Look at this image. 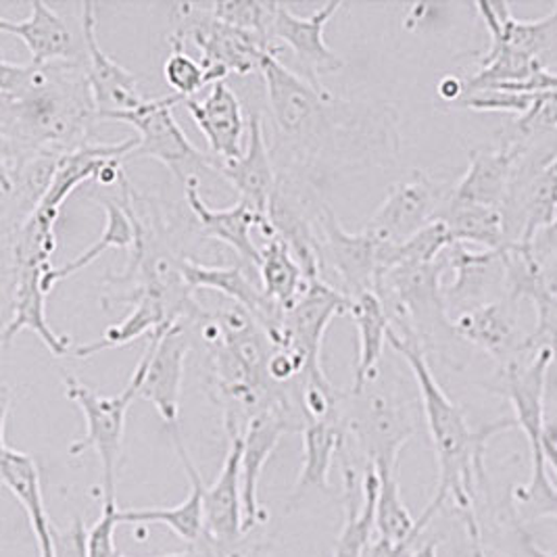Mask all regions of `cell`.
Listing matches in <instances>:
<instances>
[{
	"label": "cell",
	"mask_w": 557,
	"mask_h": 557,
	"mask_svg": "<svg viewBox=\"0 0 557 557\" xmlns=\"http://www.w3.org/2000/svg\"><path fill=\"white\" fill-rule=\"evenodd\" d=\"M259 74L274 127L276 176L324 188L338 172L397 159L399 113L391 104L341 99L284 65L278 52L265 57Z\"/></svg>",
	"instance_id": "1"
},
{
	"label": "cell",
	"mask_w": 557,
	"mask_h": 557,
	"mask_svg": "<svg viewBox=\"0 0 557 557\" xmlns=\"http://www.w3.org/2000/svg\"><path fill=\"white\" fill-rule=\"evenodd\" d=\"M99 120L86 70L77 61L51 65L0 61V163L90 145Z\"/></svg>",
	"instance_id": "2"
},
{
	"label": "cell",
	"mask_w": 557,
	"mask_h": 557,
	"mask_svg": "<svg viewBox=\"0 0 557 557\" xmlns=\"http://www.w3.org/2000/svg\"><path fill=\"white\" fill-rule=\"evenodd\" d=\"M388 345L401 355L413 374L422 401V416L431 432L432 447L438 463V484L432 502L443 507L451 504L468 532L472 557H486L476 518V491L484 482V454L495 434L518 429L513 418H504L474 431L463 411L456 406L432 374L431 361L416 345L388 334Z\"/></svg>",
	"instance_id": "3"
},
{
	"label": "cell",
	"mask_w": 557,
	"mask_h": 557,
	"mask_svg": "<svg viewBox=\"0 0 557 557\" xmlns=\"http://www.w3.org/2000/svg\"><path fill=\"white\" fill-rule=\"evenodd\" d=\"M449 270L445 253L434 263L395 268L382 276L376 295L391 320V332L416 343L431 361L436 354L443 361L456 363L461 343L445 304L443 276Z\"/></svg>",
	"instance_id": "4"
},
{
	"label": "cell",
	"mask_w": 557,
	"mask_h": 557,
	"mask_svg": "<svg viewBox=\"0 0 557 557\" xmlns=\"http://www.w3.org/2000/svg\"><path fill=\"white\" fill-rule=\"evenodd\" d=\"M556 357L543 349L531 359L499 370L497 393H502L513 409V420L524 432L531 445V479L524 486H516L513 502L522 518L541 520L557 518V486L547 472L543 456L545 432V388L549 366Z\"/></svg>",
	"instance_id": "5"
},
{
	"label": "cell",
	"mask_w": 557,
	"mask_h": 557,
	"mask_svg": "<svg viewBox=\"0 0 557 557\" xmlns=\"http://www.w3.org/2000/svg\"><path fill=\"white\" fill-rule=\"evenodd\" d=\"M341 420L366 466L379 472H397L401 451L418 431L416 401L382 368L376 381L345 393Z\"/></svg>",
	"instance_id": "6"
},
{
	"label": "cell",
	"mask_w": 557,
	"mask_h": 557,
	"mask_svg": "<svg viewBox=\"0 0 557 557\" xmlns=\"http://www.w3.org/2000/svg\"><path fill=\"white\" fill-rule=\"evenodd\" d=\"M193 42L201 52L207 84L226 82L230 74L249 76L261 72L268 54L278 52V47L259 34L230 26L213 17L205 2H177L172 4V45Z\"/></svg>",
	"instance_id": "7"
},
{
	"label": "cell",
	"mask_w": 557,
	"mask_h": 557,
	"mask_svg": "<svg viewBox=\"0 0 557 557\" xmlns=\"http://www.w3.org/2000/svg\"><path fill=\"white\" fill-rule=\"evenodd\" d=\"M149 361H151V345H147V351L140 357L124 391L111 397H102L86 384L76 381L74 376L63 374L65 397L82 409L84 422H86V432L82 438H77L76 443H72L70 456H82L88 449L97 451L102 470V506L117 504L115 486H117V466H120L124 432H126L127 409L140 397V388L147 376Z\"/></svg>",
	"instance_id": "8"
},
{
	"label": "cell",
	"mask_w": 557,
	"mask_h": 557,
	"mask_svg": "<svg viewBox=\"0 0 557 557\" xmlns=\"http://www.w3.org/2000/svg\"><path fill=\"white\" fill-rule=\"evenodd\" d=\"M180 102L184 99L177 95L147 99L136 111L109 113L99 122H120L138 132V145L127 154L126 163L134 159H157L186 184L190 177L201 180V174H215V165L213 157L199 151L177 124L174 107Z\"/></svg>",
	"instance_id": "9"
},
{
	"label": "cell",
	"mask_w": 557,
	"mask_h": 557,
	"mask_svg": "<svg viewBox=\"0 0 557 557\" xmlns=\"http://www.w3.org/2000/svg\"><path fill=\"white\" fill-rule=\"evenodd\" d=\"M388 245H384L368 230L349 232L336 220V213L324 207L318 220V251L322 278L330 272L338 290L349 299L363 293L374 290L382 280V253Z\"/></svg>",
	"instance_id": "10"
},
{
	"label": "cell",
	"mask_w": 557,
	"mask_h": 557,
	"mask_svg": "<svg viewBox=\"0 0 557 557\" xmlns=\"http://www.w3.org/2000/svg\"><path fill=\"white\" fill-rule=\"evenodd\" d=\"M52 268V259L47 257L4 261V290L9 301V315L2 330L4 349L22 330H32L54 357L72 355L70 338L57 334L47 320L49 290L45 278Z\"/></svg>",
	"instance_id": "11"
},
{
	"label": "cell",
	"mask_w": 557,
	"mask_h": 557,
	"mask_svg": "<svg viewBox=\"0 0 557 557\" xmlns=\"http://www.w3.org/2000/svg\"><path fill=\"white\" fill-rule=\"evenodd\" d=\"M451 195L454 186L424 172H413L406 182L391 188L363 230L374 234L384 245L397 247L420 230L438 222L451 201Z\"/></svg>",
	"instance_id": "12"
},
{
	"label": "cell",
	"mask_w": 557,
	"mask_h": 557,
	"mask_svg": "<svg viewBox=\"0 0 557 557\" xmlns=\"http://www.w3.org/2000/svg\"><path fill=\"white\" fill-rule=\"evenodd\" d=\"M351 299L326 280L307 284L299 301L284 313L274 347L290 349L305 361L304 376H326L322 368V343L332 320L349 313Z\"/></svg>",
	"instance_id": "13"
},
{
	"label": "cell",
	"mask_w": 557,
	"mask_h": 557,
	"mask_svg": "<svg viewBox=\"0 0 557 557\" xmlns=\"http://www.w3.org/2000/svg\"><path fill=\"white\" fill-rule=\"evenodd\" d=\"M151 361L140 388V397L151 401L174 447L184 445L180 429V395L184 381V363L190 349V332L182 324L163 326L149 336Z\"/></svg>",
	"instance_id": "14"
},
{
	"label": "cell",
	"mask_w": 557,
	"mask_h": 557,
	"mask_svg": "<svg viewBox=\"0 0 557 557\" xmlns=\"http://www.w3.org/2000/svg\"><path fill=\"white\" fill-rule=\"evenodd\" d=\"M445 259L449 270H454L451 284L445 286V304L451 320L507 297L506 251H474L456 243L445 251Z\"/></svg>",
	"instance_id": "15"
},
{
	"label": "cell",
	"mask_w": 557,
	"mask_h": 557,
	"mask_svg": "<svg viewBox=\"0 0 557 557\" xmlns=\"http://www.w3.org/2000/svg\"><path fill=\"white\" fill-rule=\"evenodd\" d=\"M243 434H228V454L222 472L211 486L203 488V539L211 549L234 552V545L245 534V511H243Z\"/></svg>",
	"instance_id": "16"
},
{
	"label": "cell",
	"mask_w": 557,
	"mask_h": 557,
	"mask_svg": "<svg viewBox=\"0 0 557 557\" xmlns=\"http://www.w3.org/2000/svg\"><path fill=\"white\" fill-rule=\"evenodd\" d=\"M341 7L343 2L336 0L320 7L307 17H299L288 9V4L284 2L276 4L270 40L274 45L284 42L290 51L295 52L305 67V77L320 88H322L320 76L336 74L345 67V61L330 49L324 38V27L338 13Z\"/></svg>",
	"instance_id": "17"
},
{
	"label": "cell",
	"mask_w": 557,
	"mask_h": 557,
	"mask_svg": "<svg viewBox=\"0 0 557 557\" xmlns=\"http://www.w3.org/2000/svg\"><path fill=\"white\" fill-rule=\"evenodd\" d=\"M305 418L301 413L274 409L255 416L243 434V463H240V482H243V511H245V532L253 531L263 522L265 513L259 506V481L268 459L278 447L280 438L286 432H304Z\"/></svg>",
	"instance_id": "18"
},
{
	"label": "cell",
	"mask_w": 557,
	"mask_h": 557,
	"mask_svg": "<svg viewBox=\"0 0 557 557\" xmlns=\"http://www.w3.org/2000/svg\"><path fill=\"white\" fill-rule=\"evenodd\" d=\"M518 304L507 295L495 304L457 315L454 329L459 341L491 355L499 363V370L531 359L527 355L529 336H522L518 326Z\"/></svg>",
	"instance_id": "19"
},
{
	"label": "cell",
	"mask_w": 557,
	"mask_h": 557,
	"mask_svg": "<svg viewBox=\"0 0 557 557\" xmlns=\"http://www.w3.org/2000/svg\"><path fill=\"white\" fill-rule=\"evenodd\" d=\"M97 4H82V34L86 47V79L92 90L99 120L109 113H129L145 104V97L138 86V77L102 51L97 36Z\"/></svg>",
	"instance_id": "20"
},
{
	"label": "cell",
	"mask_w": 557,
	"mask_h": 557,
	"mask_svg": "<svg viewBox=\"0 0 557 557\" xmlns=\"http://www.w3.org/2000/svg\"><path fill=\"white\" fill-rule=\"evenodd\" d=\"M188 205L199 222L201 234L207 238H215L224 243L234 253L238 255L240 263L255 268L261 261V247L255 245L251 230L259 228L265 238L274 236L270 218L257 213L253 207L245 201H238L226 209H211L201 197V180L190 177L184 184Z\"/></svg>",
	"instance_id": "21"
},
{
	"label": "cell",
	"mask_w": 557,
	"mask_h": 557,
	"mask_svg": "<svg viewBox=\"0 0 557 557\" xmlns=\"http://www.w3.org/2000/svg\"><path fill=\"white\" fill-rule=\"evenodd\" d=\"M184 276L193 290L207 288L222 293L232 304L247 309L255 318V322L265 330L272 345L278 341L284 309L274 304L263 290L261 284L255 282L247 265H205L190 257L184 259Z\"/></svg>",
	"instance_id": "22"
},
{
	"label": "cell",
	"mask_w": 557,
	"mask_h": 557,
	"mask_svg": "<svg viewBox=\"0 0 557 557\" xmlns=\"http://www.w3.org/2000/svg\"><path fill=\"white\" fill-rule=\"evenodd\" d=\"M63 152H40L17 163H0L2 236L22 228L51 190Z\"/></svg>",
	"instance_id": "23"
},
{
	"label": "cell",
	"mask_w": 557,
	"mask_h": 557,
	"mask_svg": "<svg viewBox=\"0 0 557 557\" xmlns=\"http://www.w3.org/2000/svg\"><path fill=\"white\" fill-rule=\"evenodd\" d=\"M215 174L226 180L238 193V201L251 205L257 213L268 218L270 203L276 190V168L272 149L265 140V126L259 113L251 115L249 140L243 157L234 161L213 159Z\"/></svg>",
	"instance_id": "24"
},
{
	"label": "cell",
	"mask_w": 557,
	"mask_h": 557,
	"mask_svg": "<svg viewBox=\"0 0 557 557\" xmlns=\"http://www.w3.org/2000/svg\"><path fill=\"white\" fill-rule=\"evenodd\" d=\"M193 122L201 129L211 157L218 161H234L243 157V140L247 134L245 111L238 95L226 82L211 86L203 101H184Z\"/></svg>",
	"instance_id": "25"
},
{
	"label": "cell",
	"mask_w": 557,
	"mask_h": 557,
	"mask_svg": "<svg viewBox=\"0 0 557 557\" xmlns=\"http://www.w3.org/2000/svg\"><path fill=\"white\" fill-rule=\"evenodd\" d=\"M9 395L4 386L2 397V431H0V479L4 488L24 507L29 520L32 532L36 536L38 547L51 545V518L47 513L45 497H42V484L36 459L17 451L7 441V420H9Z\"/></svg>",
	"instance_id": "26"
},
{
	"label": "cell",
	"mask_w": 557,
	"mask_h": 557,
	"mask_svg": "<svg viewBox=\"0 0 557 557\" xmlns=\"http://www.w3.org/2000/svg\"><path fill=\"white\" fill-rule=\"evenodd\" d=\"M476 9L488 29L491 45L524 52L552 70V63L557 61V4L536 22L516 20L507 2H479Z\"/></svg>",
	"instance_id": "27"
},
{
	"label": "cell",
	"mask_w": 557,
	"mask_h": 557,
	"mask_svg": "<svg viewBox=\"0 0 557 557\" xmlns=\"http://www.w3.org/2000/svg\"><path fill=\"white\" fill-rule=\"evenodd\" d=\"M522 145L507 140L502 149H474L466 174L454 184V201L502 209Z\"/></svg>",
	"instance_id": "28"
},
{
	"label": "cell",
	"mask_w": 557,
	"mask_h": 557,
	"mask_svg": "<svg viewBox=\"0 0 557 557\" xmlns=\"http://www.w3.org/2000/svg\"><path fill=\"white\" fill-rule=\"evenodd\" d=\"M29 9L26 22H11L2 17L0 29L24 40L34 65L76 61V40L65 20L45 0H32Z\"/></svg>",
	"instance_id": "29"
},
{
	"label": "cell",
	"mask_w": 557,
	"mask_h": 557,
	"mask_svg": "<svg viewBox=\"0 0 557 557\" xmlns=\"http://www.w3.org/2000/svg\"><path fill=\"white\" fill-rule=\"evenodd\" d=\"M177 457L190 481V495L176 507H138V509H120V524H163L176 532L177 536L195 547L203 539V479L195 468L186 447H176Z\"/></svg>",
	"instance_id": "30"
},
{
	"label": "cell",
	"mask_w": 557,
	"mask_h": 557,
	"mask_svg": "<svg viewBox=\"0 0 557 557\" xmlns=\"http://www.w3.org/2000/svg\"><path fill=\"white\" fill-rule=\"evenodd\" d=\"M357 329V366H355L354 391L363 388L366 384L379 379L382 368L384 345L388 343L391 320L382 305L381 297L370 290L351 299L349 313Z\"/></svg>",
	"instance_id": "31"
},
{
	"label": "cell",
	"mask_w": 557,
	"mask_h": 557,
	"mask_svg": "<svg viewBox=\"0 0 557 557\" xmlns=\"http://www.w3.org/2000/svg\"><path fill=\"white\" fill-rule=\"evenodd\" d=\"M304 463L293 486L290 499L297 502L309 491H330V470L334 457L345 447L347 432L343 420H307L304 432Z\"/></svg>",
	"instance_id": "32"
},
{
	"label": "cell",
	"mask_w": 557,
	"mask_h": 557,
	"mask_svg": "<svg viewBox=\"0 0 557 557\" xmlns=\"http://www.w3.org/2000/svg\"><path fill=\"white\" fill-rule=\"evenodd\" d=\"M381 476L374 466H366L361 479V499L357 502L351 486H347V504L343 529L336 539L332 557H361L376 531V502Z\"/></svg>",
	"instance_id": "33"
},
{
	"label": "cell",
	"mask_w": 557,
	"mask_h": 557,
	"mask_svg": "<svg viewBox=\"0 0 557 557\" xmlns=\"http://www.w3.org/2000/svg\"><path fill=\"white\" fill-rule=\"evenodd\" d=\"M90 199H95L104 209V230H102L101 238L92 247H88L84 253L77 255L74 261L52 268L45 278V286L49 293L57 282L72 278L74 274L88 268L97 257H101L107 249H132L136 243V230L127 215L126 207L117 199V195L90 193Z\"/></svg>",
	"instance_id": "34"
},
{
	"label": "cell",
	"mask_w": 557,
	"mask_h": 557,
	"mask_svg": "<svg viewBox=\"0 0 557 557\" xmlns=\"http://www.w3.org/2000/svg\"><path fill=\"white\" fill-rule=\"evenodd\" d=\"M257 278L261 284V290L284 311H288L299 301L309 284V280L305 278L301 263L278 236L268 238V243L261 247Z\"/></svg>",
	"instance_id": "35"
},
{
	"label": "cell",
	"mask_w": 557,
	"mask_h": 557,
	"mask_svg": "<svg viewBox=\"0 0 557 557\" xmlns=\"http://www.w3.org/2000/svg\"><path fill=\"white\" fill-rule=\"evenodd\" d=\"M441 220L449 226L456 243L476 245L484 251H506L509 247L502 209L451 199Z\"/></svg>",
	"instance_id": "36"
},
{
	"label": "cell",
	"mask_w": 557,
	"mask_h": 557,
	"mask_svg": "<svg viewBox=\"0 0 557 557\" xmlns=\"http://www.w3.org/2000/svg\"><path fill=\"white\" fill-rule=\"evenodd\" d=\"M381 488L376 502V536L388 543H406L413 534L426 531L434 516L443 509L436 502H431L424 513L416 520L407 509L397 481V472H379Z\"/></svg>",
	"instance_id": "37"
},
{
	"label": "cell",
	"mask_w": 557,
	"mask_h": 557,
	"mask_svg": "<svg viewBox=\"0 0 557 557\" xmlns=\"http://www.w3.org/2000/svg\"><path fill=\"white\" fill-rule=\"evenodd\" d=\"M163 326H174L168 309L154 299H143L140 304L132 307V311L120 324L104 330L102 338L74 347L72 357L86 359V357H92V355L101 354L107 349H122L129 343L138 341L140 336H151L152 332H157Z\"/></svg>",
	"instance_id": "38"
},
{
	"label": "cell",
	"mask_w": 557,
	"mask_h": 557,
	"mask_svg": "<svg viewBox=\"0 0 557 557\" xmlns=\"http://www.w3.org/2000/svg\"><path fill=\"white\" fill-rule=\"evenodd\" d=\"M451 245H456L451 230L443 220H438L431 226L420 230L406 243L397 247H386L382 253V276L395 268L434 263Z\"/></svg>",
	"instance_id": "39"
},
{
	"label": "cell",
	"mask_w": 557,
	"mask_h": 557,
	"mask_svg": "<svg viewBox=\"0 0 557 557\" xmlns=\"http://www.w3.org/2000/svg\"><path fill=\"white\" fill-rule=\"evenodd\" d=\"M527 299H531L536 311V324L527 341V355L532 357L549 349L557 359V290L552 288L547 274L527 290Z\"/></svg>",
	"instance_id": "40"
},
{
	"label": "cell",
	"mask_w": 557,
	"mask_h": 557,
	"mask_svg": "<svg viewBox=\"0 0 557 557\" xmlns=\"http://www.w3.org/2000/svg\"><path fill=\"white\" fill-rule=\"evenodd\" d=\"M276 4L278 2H268V0H224V2H205L209 13L230 26L240 27L247 32L259 34L261 38L270 40L272 32V22L276 15ZM274 45V42H272ZM276 47V45H274Z\"/></svg>",
	"instance_id": "41"
},
{
	"label": "cell",
	"mask_w": 557,
	"mask_h": 557,
	"mask_svg": "<svg viewBox=\"0 0 557 557\" xmlns=\"http://www.w3.org/2000/svg\"><path fill=\"white\" fill-rule=\"evenodd\" d=\"M163 77L168 86L174 90V95L182 97L184 101L193 99L197 92H201L207 86L201 61H195L182 45H172V52L168 54L163 63Z\"/></svg>",
	"instance_id": "42"
},
{
	"label": "cell",
	"mask_w": 557,
	"mask_h": 557,
	"mask_svg": "<svg viewBox=\"0 0 557 557\" xmlns=\"http://www.w3.org/2000/svg\"><path fill=\"white\" fill-rule=\"evenodd\" d=\"M536 95H522L509 90H482L474 95H466L454 104V109H470L476 113H507L522 117L531 111Z\"/></svg>",
	"instance_id": "43"
},
{
	"label": "cell",
	"mask_w": 557,
	"mask_h": 557,
	"mask_svg": "<svg viewBox=\"0 0 557 557\" xmlns=\"http://www.w3.org/2000/svg\"><path fill=\"white\" fill-rule=\"evenodd\" d=\"M120 507L102 506L101 518L88 531V557H115V531L120 527L117 520Z\"/></svg>",
	"instance_id": "44"
},
{
	"label": "cell",
	"mask_w": 557,
	"mask_h": 557,
	"mask_svg": "<svg viewBox=\"0 0 557 557\" xmlns=\"http://www.w3.org/2000/svg\"><path fill=\"white\" fill-rule=\"evenodd\" d=\"M52 554L54 557H88V531L76 518L70 527H51Z\"/></svg>",
	"instance_id": "45"
},
{
	"label": "cell",
	"mask_w": 557,
	"mask_h": 557,
	"mask_svg": "<svg viewBox=\"0 0 557 557\" xmlns=\"http://www.w3.org/2000/svg\"><path fill=\"white\" fill-rule=\"evenodd\" d=\"M422 534L424 531L413 534L406 543H388L381 536H376V539H372V543L368 545V549L361 557H409L420 547Z\"/></svg>",
	"instance_id": "46"
},
{
	"label": "cell",
	"mask_w": 557,
	"mask_h": 557,
	"mask_svg": "<svg viewBox=\"0 0 557 557\" xmlns=\"http://www.w3.org/2000/svg\"><path fill=\"white\" fill-rule=\"evenodd\" d=\"M531 253L543 268L557 253V218L554 224L541 230L531 243Z\"/></svg>",
	"instance_id": "47"
},
{
	"label": "cell",
	"mask_w": 557,
	"mask_h": 557,
	"mask_svg": "<svg viewBox=\"0 0 557 557\" xmlns=\"http://www.w3.org/2000/svg\"><path fill=\"white\" fill-rule=\"evenodd\" d=\"M543 456L547 468H552L554 476L557 479V426L547 424L543 432Z\"/></svg>",
	"instance_id": "48"
},
{
	"label": "cell",
	"mask_w": 557,
	"mask_h": 557,
	"mask_svg": "<svg viewBox=\"0 0 557 557\" xmlns=\"http://www.w3.org/2000/svg\"><path fill=\"white\" fill-rule=\"evenodd\" d=\"M436 549H438V543H436V541H426V543H422L409 557H438L436 556Z\"/></svg>",
	"instance_id": "49"
},
{
	"label": "cell",
	"mask_w": 557,
	"mask_h": 557,
	"mask_svg": "<svg viewBox=\"0 0 557 557\" xmlns=\"http://www.w3.org/2000/svg\"><path fill=\"white\" fill-rule=\"evenodd\" d=\"M193 557H243L238 552H226V554H195V552H190Z\"/></svg>",
	"instance_id": "50"
},
{
	"label": "cell",
	"mask_w": 557,
	"mask_h": 557,
	"mask_svg": "<svg viewBox=\"0 0 557 557\" xmlns=\"http://www.w3.org/2000/svg\"><path fill=\"white\" fill-rule=\"evenodd\" d=\"M38 557H54V554H52V543L49 547H38Z\"/></svg>",
	"instance_id": "51"
},
{
	"label": "cell",
	"mask_w": 557,
	"mask_h": 557,
	"mask_svg": "<svg viewBox=\"0 0 557 557\" xmlns=\"http://www.w3.org/2000/svg\"><path fill=\"white\" fill-rule=\"evenodd\" d=\"M529 552H531L532 557H557V554H543V552H541V549H536L534 545H531V549H529Z\"/></svg>",
	"instance_id": "52"
},
{
	"label": "cell",
	"mask_w": 557,
	"mask_h": 557,
	"mask_svg": "<svg viewBox=\"0 0 557 557\" xmlns=\"http://www.w3.org/2000/svg\"><path fill=\"white\" fill-rule=\"evenodd\" d=\"M115 557H127V556H124V554H120V552H117V554H115ZM161 557H193V554H190V552H186V554H170V556H161Z\"/></svg>",
	"instance_id": "53"
}]
</instances>
